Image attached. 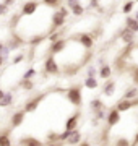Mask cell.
<instances>
[{
    "label": "cell",
    "mask_w": 138,
    "mask_h": 146,
    "mask_svg": "<svg viewBox=\"0 0 138 146\" xmlns=\"http://www.w3.org/2000/svg\"><path fill=\"white\" fill-rule=\"evenodd\" d=\"M90 107H91V110H93V112H96V110H99V109H104L106 106H104V102H102L101 99H93L90 102Z\"/></svg>",
    "instance_id": "cb8c5ba5"
},
{
    "label": "cell",
    "mask_w": 138,
    "mask_h": 146,
    "mask_svg": "<svg viewBox=\"0 0 138 146\" xmlns=\"http://www.w3.org/2000/svg\"><path fill=\"white\" fill-rule=\"evenodd\" d=\"M80 141H81V133L75 128V130H72V133L68 135V138L65 140V143L70 145V146H75V145H78Z\"/></svg>",
    "instance_id": "4fadbf2b"
},
{
    "label": "cell",
    "mask_w": 138,
    "mask_h": 146,
    "mask_svg": "<svg viewBox=\"0 0 138 146\" xmlns=\"http://www.w3.org/2000/svg\"><path fill=\"white\" fill-rule=\"evenodd\" d=\"M135 2H138V0H135Z\"/></svg>",
    "instance_id": "7bdbcfd3"
},
{
    "label": "cell",
    "mask_w": 138,
    "mask_h": 146,
    "mask_svg": "<svg viewBox=\"0 0 138 146\" xmlns=\"http://www.w3.org/2000/svg\"><path fill=\"white\" fill-rule=\"evenodd\" d=\"M115 146H132V145H130V141L127 138H117Z\"/></svg>",
    "instance_id": "f546056e"
},
{
    "label": "cell",
    "mask_w": 138,
    "mask_h": 146,
    "mask_svg": "<svg viewBox=\"0 0 138 146\" xmlns=\"http://www.w3.org/2000/svg\"><path fill=\"white\" fill-rule=\"evenodd\" d=\"M90 8H99V2L98 0H90Z\"/></svg>",
    "instance_id": "d590c367"
},
{
    "label": "cell",
    "mask_w": 138,
    "mask_h": 146,
    "mask_svg": "<svg viewBox=\"0 0 138 146\" xmlns=\"http://www.w3.org/2000/svg\"><path fill=\"white\" fill-rule=\"evenodd\" d=\"M13 104V94L11 93H5L3 98L0 99V107H10Z\"/></svg>",
    "instance_id": "d6986e66"
},
{
    "label": "cell",
    "mask_w": 138,
    "mask_h": 146,
    "mask_svg": "<svg viewBox=\"0 0 138 146\" xmlns=\"http://www.w3.org/2000/svg\"><path fill=\"white\" fill-rule=\"evenodd\" d=\"M18 145L20 146H44V143L41 140L34 138V136H23V138H20Z\"/></svg>",
    "instance_id": "30bf717a"
},
{
    "label": "cell",
    "mask_w": 138,
    "mask_h": 146,
    "mask_svg": "<svg viewBox=\"0 0 138 146\" xmlns=\"http://www.w3.org/2000/svg\"><path fill=\"white\" fill-rule=\"evenodd\" d=\"M94 115H96V120H104V119L107 117V114H106V107H104V109L96 110V112H94Z\"/></svg>",
    "instance_id": "83f0119b"
},
{
    "label": "cell",
    "mask_w": 138,
    "mask_h": 146,
    "mask_svg": "<svg viewBox=\"0 0 138 146\" xmlns=\"http://www.w3.org/2000/svg\"><path fill=\"white\" fill-rule=\"evenodd\" d=\"M37 8H39V2H37V0H28V2H25L23 7H21V16L36 15Z\"/></svg>",
    "instance_id": "5b68a950"
},
{
    "label": "cell",
    "mask_w": 138,
    "mask_h": 146,
    "mask_svg": "<svg viewBox=\"0 0 138 146\" xmlns=\"http://www.w3.org/2000/svg\"><path fill=\"white\" fill-rule=\"evenodd\" d=\"M25 58H26V55H25V52H21V54H16L15 57H13V65H16V63L23 62Z\"/></svg>",
    "instance_id": "f1b7e54d"
},
{
    "label": "cell",
    "mask_w": 138,
    "mask_h": 146,
    "mask_svg": "<svg viewBox=\"0 0 138 146\" xmlns=\"http://www.w3.org/2000/svg\"><path fill=\"white\" fill-rule=\"evenodd\" d=\"M78 146H91V145L88 143V141H80V145Z\"/></svg>",
    "instance_id": "f35d334b"
},
{
    "label": "cell",
    "mask_w": 138,
    "mask_h": 146,
    "mask_svg": "<svg viewBox=\"0 0 138 146\" xmlns=\"http://www.w3.org/2000/svg\"><path fill=\"white\" fill-rule=\"evenodd\" d=\"M86 72H88V76H96V73H98V70H96V67H94V65H90Z\"/></svg>",
    "instance_id": "1f68e13d"
},
{
    "label": "cell",
    "mask_w": 138,
    "mask_h": 146,
    "mask_svg": "<svg viewBox=\"0 0 138 146\" xmlns=\"http://www.w3.org/2000/svg\"><path fill=\"white\" fill-rule=\"evenodd\" d=\"M20 88H23L25 91H31L34 88V83H33V80H21L20 81Z\"/></svg>",
    "instance_id": "484cf974"
},
{
    "label": "cell",
    "mask_w": 138,
    "mask_h": 146,
    "mask_svg": "<svg viewBox=\"0 0 138 146\" xmlns=\"http://www.w3.org/2000/svg\"><path fill=\"white\" fill-rule=\"evenodd\" d=\"M133 18H135V20H137V21H138V10H137V11H135V16H133Z\"/></svg>",
    "instance_id": "b9f144b4"
},
{
    "label": "cell",
    "mask_w": 138,
    "mask_h": 146,
    "mask_svg": "<svg viewBox=\"0 0 138 146\" xmlns=\"http://www.w3.org/2000/svg\"><path fill=\"white\" fill-rule=\"evenodd\" d=\"M60 73V67L58 62L55 60V55H50L44 60V75H58Z\"/></svg>",
    "instance_id": "6da1fadb"
},
{
    "label": "cell",
    "mask_w": 138,
    "mask_h": 146,
    "mask_svg": "<svg viewBox=\"0 0 138 146\" xmlns=\"http://www.w3.org/2000/svg\"><path fill=\"white\" fill-rule=\"evenodd\" d=\"M114 91H115V83L112 80H106V83L102 84V93L106 96H112Z\"/></svg>",
    "instance_id": "2e32d148"
},
{
    "label": "cell",
    "mask_w": 138,
    "mask_h": 146,
    "mask_svg": "<svg viewBox=\"0 0 138 146\" xmlns=\"http://www.w3.org/2000/svg\"><path fill=\"white\" fill-rule=\"evenodd\" d=\"M3 63H5V58H3L2 55H0V68L3 67Z\"/></svg>",
    "instance_id": "ab89813d"
},
{
    "label": "cell",
    "mask_w": 138,
    "mask_h": 146,
    "mask_svg": "<svg viewBox=\"0 0 138 146\" xmlns=\"http://www.w3.org/2000/svg\"><path fill=\"white\" fill-rule=\"evenodd\" d=\"M133 81H135V83H138V65L135 67V72H133Z\"/></svg>",
    "instance_id": "8d00e7d4"
},
{
    "label": "cell",
    "mask_w": 138,
    "mask_h": 146,
    "mask_svg": "<svg viewBox=\"0 0 138 146\" xmlns=\"http://www.w3.org/2000/svg\"><path fill=\"white\" fill-rule=\"evenodd\" d=\"M119 34H120V39H122L125 44H133V42H135V33L130 31L128 28H123Z\"/></svg>",
    "instance_id": "8fae6325"
},
{
    "label": "cell",
    "mask_w": 138,
    "mask_h": 146,
    "mask_svg": "<svg viewBox=\"0 0 138 146\" xmlns=\"http://www.w3.org/2000/svg\"><path fill=\"white\" fill-rule=\"evenodd\" d=\"M46 98V94H39V96H34V98H31V99L26 101V104H25V107H23V110L26 112V114H31V112H34V110L39 107V104H41V101Z\"/></svg>",
    "instance_id": "8992f818"
},
{
    "label": "cell",
    "mask_w": 138,
    "mask_h": 146,
    "mask_svg": "<svg viewBox=\"0 0 138 146\" xmlns=\"http://www.w3.org/2000/svg\"><path fill=\"white\" fill-rule=\"evenodd\" d=\"M75 42H78L83 49H86V50H90V49H93V46H94V37H93V34H90V33H80L78 36L73 37Z\"/></svg>",
    "instance_id": "3957f363"
},
{
    "label": "cell",
    "mask_w": 138,
    "mask_h": 146,
    "mask_svg": "<svg viewBox=\"0 0 138 146\" xmlns=\"http://www.w3.org/2000/svg\"><path fill=\"white\" fill-rule=\"evenodd\" d=\"M65 21H67V18H65L62 13L58 10H55L52 13V16H50V33L55 31V29H60V28L65 26Z\"/></svg>",
    "instance_id": "277c9868"
},
{
    "label": "cell",
    "mask_w": 138,
    "mask_h": 146,
    "mask_svg": "<svg viewBox=\"0 0 138 146\" xmlns=\"http://www.w3.org/2000/svg\"><path fill=\"white\" fill-rule=\"evenodd\" d=\"M98 78L96 76H88V78H85V86L88 89H96L98 88Z\"/></svg>",
    "instance_id": "603a6c76"
},
{
    "label": "cell",
    "mask_w": 138,
    "mask_h": 146,
    "mask_svg": "<svg viewBox=\"0 0 138 146\" xmlns=\"http://www.w3.org/2000/svg\"><path fill=\"white\" fill-rule=\"evenodd\" d=\"M42 5L47 8H58L62 5V0H42Z\"/></svg>",
    "instance_id": "d4e9b609"
},
{
    "label": "cell",
    "mask_w": 138,
    "mask_h": 146,
    "mask_svg": "<svg viewBox=\"0 0 138 146\" xmlns=\"http://www.w3.org/2000/svg\"><path fill=\"white\" fill-rule=\"evenodd\" d=\"M68 46V39H58L55 42H50V47H49V54L50 55H58L65 50V47Z\"/></svg>",
    "instance_id": "52a82bcc"
},
{
    "label": "cell",
    "mask_w": 138,
    "mask_h": 146,
    "mask_svg": "<svg viewBox=\"0 0 138 146\" xmlns=\"http://www.w3.org/2000/svg\"><path fill=\"white\" fill-rule=\"evenodd\" d=\"M111 75H112V70L109 65H106V63H102L101 68H99V76H101L102 80H109L111 78Z\"/></svg>",
    "instance_id": "ac0fdd59"
},
{
    "label": "cell",
    "mask_w": 138,
    "mask_h": 146,
    "mask_svg": "<svg viewBox=\"0 0 138 146\" xmlns=\"http://www.w3.org/2000/svg\"><path fill=\"white\" fill-rule=\"evenodd\" d=\"M65 143H62V141H47L44 146H64Z\"/></svg>",
    "instance_id": "d6a6232c"
},
{
    "label": "cell",
    "mask_w": 138,
    "mask_h": 146,
    "mask_svg": "<svg viewBox=\"0 0 138 146\" xmlns=\"http://www.w3.org/2000/svg\"><path fill=\"white\" fill-rule=\"evenodd\" d=\"M25 117H26V112L25 110H15L13 114H11V117H10V125H11V128H18V127L21 125L23 122H25Z\"/></svg>",
    "instance_id": "ba28073f"
},
{
    "label": "cell",
    "mask_w": 138,
    "mask_h": 146,
    "mask_svg": "<svg viewBox=\"0 0 138 146\" xmlns=\"http://www.w3.org/2000/svg\"><path fill=\"white\" fill-rule=\"evenodd\" d=\"M135 98H138V88L137 86H132V88H128L127 91H125V94H123V99H135Z\"/></svg>",
    "instance_id": "ffe728a7"
},
{
    "label": "cell",
    "mask_w": 138,
    "mask_h": 146,
    "mask_svg": "<svg viewBox=\"0 0 138 146\" xmlns=\"http://www.w3.org/2000/svg\"><path fill=\"white\" fill-rule=\"evenodd\" d=\"M70 11H72L73 16H83L85 15V7L81 5V3H76V5H73L70 8Z\"/></svg>",
    "instance_id": "7402d4cb"
},
{
    "label": "cell",
    "mask_w": 138,
    "mask_h": 146,
    "mask_svg": "<svg viewBox=\"0 0 138 146\" xmlns=\"http://www.w3.org/2000/svg\"><path fill=\"white\" fill-rule=\"evenodd\" d=\"M135 145H138V131H137V135H135V138H133V145L132 146H135Z\"/></svg>",
    "instance_id": "74e56055"
},
{
    "label": "cell",
    "mask_w": 138,
    "mask_h": 146,
    "mask_svg": "<svg viewBox=\"0 0 138 146\" xmlns=\"http://www.w3.org/2000/svg\"><path fill=\"white\" fill-rule=\"evenodd\" d=\"M125 28H128L130 31H133L135 34L138 33V21L133 18V16H128L127 15V18H125Z\"/></svg>",
    "instance_id": "e0dca14e"
},
{
    "label": "cell",
    "mask_w": 138,
    "mask_h": 146,
    "mask_svg": "<svg viewBox=\"0 0 138 146\" xmlns=\"http://www.w3.org/2000/svg\"><path fill=\"white\" fill-rule=\"evenodd\" d=\"M10 131L8 128H5L3 131H0V146H13L11 143V138H10Z\"/></svg>",
    "instance_id": "9a60e30c"
},
{
    "label": "cell",
    "mask_w": 138,
    "mask_h": 146,
    "mask_svg": "<svg viewBox=\"0 0 138 146\" xmlns=\"http://www.w3.org/2000/svg\"><path fill=\"white\" fill-rule=\"evenodd\" d=\"M133 107V101H130V99H120L119 102H117V106H115V109L119 110V112H125V110H130Z\"/></svg>",
    "instance_id": "5bb4252c"
},
{
    "label": "cell",
    "mask_w": 138,
    "mask_h": 146,
    "mask_svg": "<svg viewBox=\"0 0 138 146\" xmlns=\"http://www.w3.org/2000/svg\"><path fill=\"white\" fill-rule=\"evenodd\" d=\"M3 94H5V91H3V89L0 88V99H2V98H3Z\"/></svg>",
    "instance_id": "60d3db41"
},
{
    "label": "cell",
    "mask_w": 138,
    "mask_h": 146,
    "mask_svg": "<svg viewBox=\"0 0 138 146\" xmlns=\"http://www.w3.org/2000/svg\"><path fill=\"white\" fill-rule=\"evenodd\" d=\"M80 112H75L72 117H68V120L65 122V130H75L78 127V120H80Z\"/></svg>",
    "instance_id": "7c38bea8"
},
{
    "label": "cell",
    "mask_w": 138,
    "mask_h": 146,
    "mask_svg": "<svg viewBox=\"0 0 138 146\" xmlns=\"http://www.w3.org/2000/svg\"><path fill=\"white\" fill-rule=\"evenodd\" d=\"M133 8H135V0H127L122 7V13L123 15H130L133 11Z\"/></svg>",
    "instance_id": "44dd1931"
},
{
    "label": "cell",
    "mask_w": 138,
    "mask_h": 146,
    "mask_svg": "<svg viewBox=\"0 0 138 146\" xmlns=\"http://www.w3.org/2000/svg\"><path fill=\"white\" fill-rule=\"evenodd\" d=\"M76 3H80V0H67V8H72L73 5H76Z\"/></svg>",
    "instance_id": "836d02e7"
},
{
    "label": "cell",
    "mask_w": 138,
    "mask_h": 146,
    "mask_svg": "<svg viewBox=\"0 0 138 146\" xmlns=\"http://www.w3.org/2000/svg\"><path fill=\"white\" fill-rule=\"evenodd\" d=\"M67 99H68L73 106L80 107L81 102H83V96H81V88L80 86H72V88L67 89Z\"/></svg>",
    "instance_id": "7a4b0ae2"
},
{
    "label": "cell",
    "mask_w": 138,
    "mask_h": 146,
    "mask_svg": "<svg viewBox=\"0 0 138 146\" xmlns=\"http://www.w3.org/2000/svg\"><path fill=\"white\" fill-rule=\"evenodd\" d=\"M5 13H8V7L3 5V3H0V16L5 15Z\"/></svg>",
    "instance_id": "e575fe53"
},
{
    "label": "cell",
    "mask_w": 138,
    "mask_h": 146,
    "mask_svg": "<svg viewBox=\"0 0 138 146\" xmlns=\"http://www.w3.org/2000/svg\"><path fill=\"white\" fill-rule=\"evenodd\" d=\"M106 120H107V125L109 127H115L117 123L120 122V112H119L115 107H112V109L109 110V114H107Z\"/></svg>",
    "instance_id": "9c48e42d"
},
{
    "label": "cell",
    "mask_w": 138,
    "mask_h": 146,
    "mask_svg": "<svg viewBox=\"0 0 138 146\" xmlns=\"http://www.w3.org/2000/svg\"><path fill=\"white\" fill-rule=\"evenodd\" d=\"M46 140L47 141H58V133H55V131H49L47 136H46Z\"/></svg>",
    "instance_id": "4dcf8cb0"
},
{
    "label": "cell",
    "mask_w": 138,
    "mask_h": 146,
    "mask_svg": "<svg viewBox=\"0 0 138 146\" xmlns=\"http://www.w3.org/2000/svg\"><path fill=\"white\" fill-rule=\"evenodd\" d=\"M36 73H37V72L34 70V68H28L26 73L23 75V80H33L34 76H36Z\"/></svg>",
    "instance_id": "4316f807"
}]
</instances>
